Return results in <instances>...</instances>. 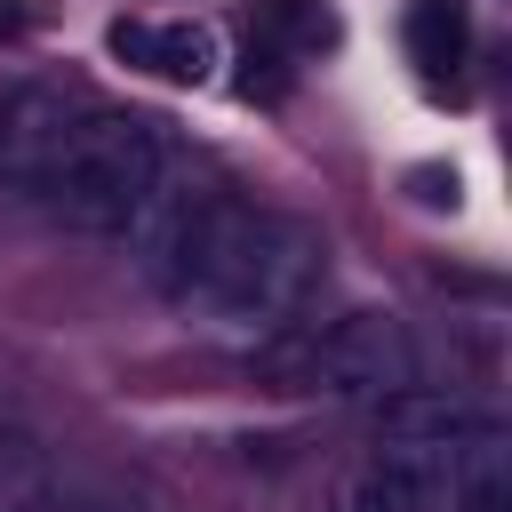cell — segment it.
I'll return each instance as SVG.
<instances>
[{
	"instance_id": "1",
	"label": "cell",
	"mask_w": 512,
	"mask_h": 512,
	"mask_svg": "<svg viewBox=\"0 0 512 512\" xmlns=\"http://www.w3.org/2000/svg\"><path fill=\"white\" fill-rule=\"evenodd\" d=\"M320 272H328L320 232H304L296 216H272V208H248V200L216 192L160 288L176 304H192L208 328L256 344V336L296 328V312L312 304Z\"/></svg>"
},
{
	"instance_id": "2",
	"label": "cell",
	"mask_w": 512,
	"mask_h": 512,
	"mask_svg": "<svg viewBox=\"0 0 512 512\" xmlns=\"http://www.w3.org/2000/svg\"><path fill=\"white\" fill-rule=\"evenodd\" d=\"M168 160L176 152H168L160 120H144V112H80V128H72V144L48 168L40 192L56 200V216L72 232L112 240V232H128V216L144 208V192L160 184Z\"/></svg>"
},
{
	"instance_id": "3",
	"label": "cell",
	"mask_w": 512,
	"mask_h": 512,
	"mask_svg": "<svg viewBox=\"0 0 512 512\" xmlns=\"http://www.w3.org/2000/svg\"><path fill=\"white\" fill-rule=\"evenodd\" d=\"M264 368L320 400H400L416 392V336L400 312H344L328 328H280L264 336Z\"/></svg>"
},
{
	"instance_id": "4",
	"label": "cell",
	"mask_w": 512,
	"mask_h": 512,
	"mask_svg": "<svg viewBox=\"0 0 512 512\" xmlns=\"http://www.w3.org/2000/svg\"><path fill=\"white\" fill-rule=\"evenodd\" d=\"M72 128H80V104H72L64 88H48V80L8 88V96H0V184L40 192L48 168L64 160V144H72Z\"/></svg>"
},
{
	"instance_id": "5",
	"label": "cell",
	"mask_w": 512,
	"mask_h": 512,
	"mask_svg": "<svg viewBox=\"0 0 512 512\" xmlns=\"http://www.w3.org/2000/svg\"><path fill=\"white\" fill-rule=\"evenodd\" d=\"M464 40H472V16H464V0H408V56H416V72H448V64H464Z\"/></svg>"
},
{
	"instance_id": "6",
	"label": "cell",
	"mask_w": 512,
	"mask_h": 512,
	"mask_svg": "<svg viewBox=\"0 0 512 512\" xmlns=\"http://www.w3.org/2000/svg\"><path fill=\"white\" fill-rule=\"evenodd\" d=\"M216 56H224V48H216L208 24H160L144 72H160V80H176V88H200V80H216Z\"/></svg>"
},
{
	"instance_id": "7",
	"label": "cell",
	"mask_w": 512,
	"mask_h": 512,
	"mask_svg": "<svg viewBox=\"0 0 512 512\" xmlns=\"http://www.w3.org/2000/svg\"><path fill=\"white\" fill-rule=\"evenodd\" d=\"M264 32H272L288 56H328V48L344 40V24H336L328 0H264Z\"/></svg>"
},
{
	"instance_id": "8",
	"label": "cell",
	"mask_w": 512,
	"mask_h": 512,
	"mask_svg": "<svg viewBox=\"0 0 512 512\" xmlns=\"http://www.w3.org/2000/svg\"><path fill=\"white\" fill-rule=\"evenodd\" d=\"M48 496V472H40V448L16 432V424H0V512H32Z\"/></svg>"
},
{
	"instance_id": "9",
	"label": "cell",
	"mask_w": 512,
	"mask_h": 512,
	"mask_svg": "<svg viewBox=\"0 0 512 512\" xmlns=\"http://www.w3.org/2000/svg\"><path fill=\"white\" fill-rule=\"evenodd\" d=\"M328 512H408V504H400V488H392V480H384L376 464H352V472L336 480Z\"/></svg>"
},
{
	"instance_id": "10",
	"label": "cell",
	"mask_w": 512,
	"mask_h": 512,
	"mask_svg": "<svg viewBox=\"0 0 512 512\" xmlns=\"http://www.w3.org/2000/svg\"><path fill=\"white\" fill-rule=\"evenodd\" d=\"M456 168H440V160H424V168H408V200L416 208H456Z\"/></svg>"
},
{
	"instance_id": "11",
	"label": "cell",
	"mask_w": 512,
	"mask_h": 512,
	"mask_svg": "<svg viewBox=\"0 0 512 512\" xmlns=\"http://www.w3.org/2000/svg\"><path fill=\"white\" fill-rule=\"evenodd\" d=\"M104 40H112V56H120V64H144V56H152V24H128V16H120Z\"/></svg>"
},
{
	"instance_id": "12",
	"label": "cell",
	"mask_w": 512,
	"mask_h": 512,
	"mask_svg": "<svg viewBox=\"0 0 512 512\" xmlns=\"http://www.w3.org/2000/svg\"><path fill=\"white\" fill-rule=\"evenodd\" d=\"M24 32V0H0V40H16Z\"/></svg>"
}]
</instances>
